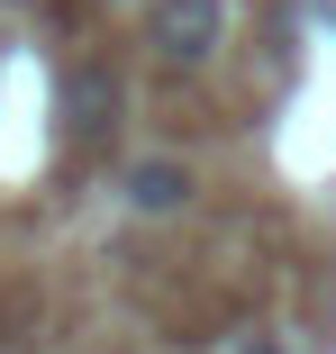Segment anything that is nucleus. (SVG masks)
Here are the masks:
<instances>
[{
  "label": "nucleus",
  "mask_w": 336,
  "mask_h": 354,
  "mask_svg": "<svg viewBox=\"0 0 336 354\" xmlns=\"http://www.w3.org/2000/svg\"><path fill=\"white\" fill-rule=\"evenodd\" d=\"M118 118H127V82L109 64H73V73H64V127H73L82 146H100Z\"/></svg>",
  "instance_id": "f03ea898"
},
{
  "label": "nucleus",
  "mask_w": 336,
  "mask_h": 354,
  "mask_svg": "<svg viewBox=\"0 0 336 354\" xmlns=\"http://www.w3.org/2000/svg\"><path fill=\"white\" fill-rule=\"evenodd\" d=\"M227 354H291V345H282V336H273V327H245V336H236V345H227Z\"/></svg>",
  "instance_id": "20e7f679"
},
{
  "label": "nucleus",
  "mask_w": 336,
  "mask_h": 354,
  "mask_svg": "<svg viewBox=\"0 0 336 354\" xmlns=\"http://www.w3.org/2000/svg\"><path fill=\"white\" fill-rule=\"evenodd\" d=\"M227 37H236V0H146V55L173 82L209 73L227 55Z\"/></svg>",
  "instance_id": "f257e3e1"
},
{
  "label": "nucleus",
  "mask_w": 336,
  "mask_h": 354,
  "mask_svg": "<svg viewBox=\"0 0 336 354\" xmlns=\"http://www.w3.org/2000/svg\"><path fill=\"white\" fill-rule=\"evenodd\" d=\"M191 191H200V173H191V164H173V155H137V164L118 173V200L137 209V218H182Z\"/></svg>",
  "instance_id": "7ed1b4c3"
}]
</instances>
